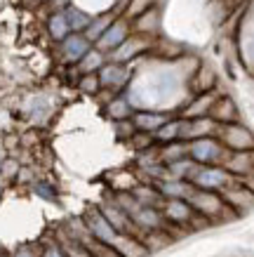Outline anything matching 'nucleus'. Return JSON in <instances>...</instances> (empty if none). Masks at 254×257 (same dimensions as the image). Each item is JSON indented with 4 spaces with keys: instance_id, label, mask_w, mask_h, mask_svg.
<instances>
[{
    "instance_id": "f257e3e1",
    "label": "nucleus",
    "mask_w": 254,
    "mask_h": 257,
    "mask_svg": "<svg viewBox=\"0 0 254 257\" xmlns=\"http://www.w3.org/2000/svg\"><path fill=\"white\" fill-rule=\"evenodd\" d=\"M235 177L223 165H198L195 175L191 177V184L200 191H214L221 194L226 187H231Z\"/></svg>"
},
{
    "instance_id": "f03ea898",
    "label": "nucleus",
    "mask_w": 254,
    "mask_h": 257,
    "mask_svg": "<svg viewBox=\"0 0 254 257\" xmlns=\"http://www.w3.org/2000/svg\"><path fill=\"white\" fill-rule=\"evenodd\" d=\"M228 151L221 147L216 137H205V140L188 142V158L198 165H223Z\"/></svg>"
},
{
    "instance_id": "7ed1b4c3",
    "label": "nucleus",
    "mask_w": 254,
    "mask_h": 257,
    "mask_svg": "<svg viewBox=\"0 0 254 257\" xmlns=\"http://www.w3.org/2000/svg\"><path fill=\"white\" fill-rule=\"evenodd\" d=\"M216 140L221 142V147L226 149V151H231V154H238V151H254V135L240 123L219 125Z\"/></svg>"
},
{
    "instance_id": "20e7f679",
    "label": "nucleus",
    "mask_w": 254,
    "mask_h": 257,
    "mask_svg": "<svg viewBox=\"0 0 254 257\" xmlns=\"http://www.w3.org/2000/svg\"><path fill=\"white\" fill-rule=\"evenodd\" d=\"M188 205L193 208V212H200L202 217L207 219H219L221 215H235V212L223 203V198L214 191H200V189H195L191 196H188Z\"/></svg>"
},
{
    "instance_id": "39448f33",
    "label": "nucleus",
    "mask_w": 254,
    "mask_h": 257,
    "mask_svg": "<svg viewBox=\"0 0 254 257\" xmlns=\"http://www.w3.org/2000/svg\"><path fill=\"white\" fill-rule=\"evenodd\" d=\"M219 123L209 116L202 118H181V130H179V142H195L205 137H216Z\"/></svg>"
},
{
    "instance_id": "423d86ee",
    "label": "nucleus",
    "mask_w": 254,
    "mask_h": 257,
    "mask_svg": "<svg viewBox=\"0 0 254 257\" xmlns=\"http://www.w3.org/2000/svg\"><path fill=\"white\" fill-rule=\"evenodd\" d=\"M219 196H221L223 203H226L235 215H245V212H249L254 208V194L245 187V184H240L238 179L233 182L231 187L223 189Z\"/></svg>"
},
{
    "instance_id": "0eeeda50",
    "label": "nucleus",
    "mask_w": 254,
    "mask_h": 257,
    "mask_svg": "<svg viewBox=\"0 0 254 257\" xmlns=\"http://www.w3.org/2000/svg\"><path fill=\"white\" fill-rule=\"evenodd\" d=\"M158 191L165 201H188V196L195 191V187L186 179H162L158 184Z\"/></svg>"
},
{
    "instance_id": "6e6552de",
    "label": "nucleus",
    "mask_w": 254,
    "mask_h": 257,
    "mask_svg": "<svg viewBox=\"0 0 254 257\" xmlns=\"http://www.w3.org/2000/svg\"><path fill=\"white\" fill-rule=\"evenodd\" d=\"M223 168L231 172L235 179H242L245 175L254 170V151H238V154H228L223 161Z\"/></svg>"
},
{
    "instance_id": "1a4fd4ad",
    "label": "nucleus",
    "mask_w": 254,
    "mask_h": 257,
    "mask_svg": "<svg viewBox=\"0 0 254 257\" xmlns=\"http://www.w3.org/2000/svg\"><path fill=\"white\" fill-rule=\"evenodd\" d=\"M169 118L160 111H137V113H132V125H134V130H144V133H158L162 125L167 123Z\"/></svg>"
},
{
    "instance_id": "9d476101",
    "label": "nucleus",
    "mask_w": 254,
    "mask_h": 257,
    "mask_svg": "<svg viewBox=\"0 0 254 257\" xmlns=\"http://www.w3.org/2000/svg\"><path fill=\"white\" fill-rule=\"evenodd\" d=\"M209 118L216 120L219 125H228V123H238V106L231 97H216L214 106L209 111Z\"/></svg>"
},
{
    "instance_id": "9b49d317",
    "label": "nucleus",
    "mask_w": 254,
    "mask_h": 257,
    "mask_svg": "<svg viewBox=\"0 0 254 257\" xmlns=\"http://www.w3.org/2000/svg\"><path fill=\"white\" fill-rule=\"evenodd\" d=\"M162 217H167L169 222H177V224H188L195 212L188 205V201H165L162 203Z\"/></svg>"
},
{
    "instance_id": "f8f14e48",
    "label": "nucleus",
    "mask_w": 254,
    "mask_h": 257,
    "mask_svg": "<svg viewBox=\"0 0 254 257\" xmlns=\"http://www.w3.org/2000/svg\"><path fill=\"white\" fill-rule=\"evenodd\" d=\"M64 57L66 62H80L90 52V40L83 33H71L69 38H64Z\"/></svg>"
},
{
    "instance_id": "ddd939ff",
    "label": "nucleus",
    "mask_w": 254,
    "mask_h": 257,
    "mask_svg": "<svg viewBox=\"0 0 254 257\" xmlns=\"http://www.w3.org/2000/svg\"><path fill=\"white\" fill-rule=\"evenodd\" d=\"M99 85L101 87H123L127 80H130V73L127 69H123L120 64H106L99 69Z\"/></svg>"
},
{
    "instance_id": "4468645a",
    "label": "nucleus",
    "mask_w": 254,
    "mask_h": 257,
    "mask_svg": "<svg viewBox=\"0 0 254 257\" xmlns=\"http://www.w3.org/2000/svg\"><path fill=\"white\" fill-rule=\"evenodd\" d=\"M125 38H127V24L125 22L111 24L106 31H104V36L97 40V43H99V52L101 50H113V52H116L118 47L125 43Z\"/></svg>"
},
{
    "instance_id": "2eb2a0df",
    "label": "nucleus",
    "mask_w": 254,
    "mask_h": 257,
    "mask_svg": "<svg viewBox=\"0 0 254 257\" xmlns=\"http://www.w3.org/2000/svg\"><path fill=\"white\" fill-rule=\"evenodd\" d=\"M216 97L214 94H200V97H195V99L188 104L184 109V116L181 118H202V116H209V111H212V106H214Z\"/></svg>"
},
{
    "instance_id": "dca6fc26",
    "label": "nucleus",
    "mask_w": 254,
    "mask_h": 257,
    "mask_svg": "<svg viewBox=\"0 0 254 257\" xmlns=\"http://www.w3.org/2000/svg\"><path fill=\"white\" fill-rule=\"evenodd\" d=\"M188 156V142H172V144H165L162 151L158 154L162 165H169L174 161H181V158Z\"/></svg>"
},
{
    "instance_id": "f3484780",
    "label": "nucleus",
    "mask_w": 254,
    "mask_h": 257,
    "mask_svg": "<svg viewBox=\"0 0 254 257\" xmlns=\"http://www.w3.org/2000/svg\"><path fill=\"white\" fill-rule=\"evenodd\" d=\"M50 111H52V106H50V99H47V97H43V94L31 97V101H29V116H31V120L43 123V120H47Z\"/></svg>"
},
{
    "instance_id": "a211bd4d",
    "label": "nucleus",
    "mask_w": 254,
    "mask_h": 257,
    "mask_svg": "<svg viewBox=\"0 0 254 257\" xmlns=\"http://www.w3.org/2000/svg\"><path fill=\"white\" fill-rule=\"evenodd\" d=\"M50 33H52L54 40H64L71 36V26H69V19L64 12H57V15L50 17Z\"/></svg>"
},
{
    "instance_id": "6ab92c4d",
    "label": "nucleus",
    "mask_w": 254,
    "mask_h": 257,
    "mask_svg": "<svg viewBox=\"0 0 254 257\" xmlns=\"http://www.w3.org/2000/svg\"><path fill=\"white\" fill-rule=\"evenodd\" d=\"M108 116L113 118V120H125V118H130L132 116V104L127 97H118V99H113L111 104H108Z\"/></svg>"
},
{
    "instance_id": "aec40b11",
    "label": "nucleus",
    "mask_w": 254,
    "mask_h": 257,
    "mask_svg": "<svg viewBox=\"0 0 254 257\" xmlns=\"http://www.w3.org/2000/svg\"><path fill=\"white\" fill-rule=\"evenodd\" d=\"M179 130H181V120H167L160 130L155 133V140L162 142V144H172V142H179Z\"/></svg>"
},
{
    "instance_id": "412c9836",
    "label": "nucleus",
    "mask_w": 254,
    "mask_h": 257,
    "mask_svg": "<svg viewBox=\"0 0 254 257\" xmlns=\"http://www.w3.org/2000/svg\"><path fill=\"white\" fill-rule=\"evenodd\" d=\"M101 66H104V55H101L99 50H90V52L80 59V71H83L85 76H90L92 71L101 69Z\"/></svg>"
},
{
    "instance_id": "4be33fe9",
    "label": "nucleus",
    "mask_w": 254,
    "mask_h": 257,
    "mask_svg": "<svg viewBox=\"0 0 254 257\" xmlns=\"http://www.w3.org/2000/svg\"><path fill=\"white\" fill-rule=\"evenodd\" d=\"M64 15H66V19H69L71 31L80 33L83 29H87V26H90V17L85 15V12H80V10H76V8H69Z\"/></svg>"
},
{
    "instance_id": "5701e85b",
    "label": "nucleus",
    "mask_w": 254,
    "mask_h": 257,
    "mask_svg": "<svg viewBox=\"0 0 254 257\" xmlns=\"http://www.w3.org/2000/svg\"><path fill=\"white\" fill-rule=\"evenodd\" d=\"M139 47H141V43H137V40H125L123 45H120L116 52H113V59H116V62H125V59H132Z\"/></svg>"
},
{
    "instance_id": "b1692460",
    "label": "nucleus",
    "mask_w": 254,
    "mask_h": 257,
    "mask_svg": "<svg viewBox=\"0 0 254 257\" xmlns=\"http://www.w3.org/2000/svg\"><path fill=\"white\" fill-rule=\"evenodd\" d=\"M108 26H111L108 17H99V19L90 22V26H87V40H99Z\"/></svg>"
},
{
    "instance_id": "393cba45",
    "label": "nucleus",
    "mask_w": 254,
    "mask_h": 257,
    "mask_svg": "<svg viewBox=\"0 0 254 257\" xmlns=\"http://www.w3.org/2000/svg\"><path fill=\"white\" fill-rule=\"evenodd\" d=\"M59 245L64 248L66 257H92L90 255V250L85 248V245H80L78 241H73V238H66V241H62Z\"/></svg>"
},
{
    "instance_id": "a878e982",
    "label": "nucleus",
    "mask_w": 254,
    "mask_h": 257,
    "mask_svg": "<svg viewBox=\"0 0 254 257\" xmlns=\"http://www.w3.org/2000/svg\"><path fill=\"white\" fill-rule=\"evenodd\" d=\"M40 257H66V252H64V248L57 241H50V243H45V245H43Z\"/></svg>"
},
{
    "instance_id": "bb28decb",
    "label": "nucleus",
    "mask_w": 254,
    "mask_h": 257,
    "mask_svg": "<svg viewBox=\"0 0 254 257\" xmlns=\"http://www.w3.org/2000/svg\"><path fill=\"white\" fill-rule=\"evenodd\" d=\"M99 78H97V76H92V73H90V76H85L83 80H80V90H83V92H97V90H99Z\"/></svg>"
},
{
    "instance_id": "cd10ccee",
    "label": "nucleus",
    "mask_w": 254,
    "mask_h": 257,
    "mask_svg": "<svg viewBox=\"0 0 254 257\" xmlns=\"http://www.w3.org/2000/svg\"><path fill=\"white\" fill-rule=\"evenodd\" d=\"M10 257H40V250H36L33 245H19Z\"/></svg>"
},
{
    "instance_id": "c85d7f7f",
    "label": "nucleus",
    "mask_w": 254,
    "mask_h": 257,
    "mask_svg": "<svg viewBox=\"0 0 254 257\" xmlns=\"http://www.w3.org/2000/svg\"><path fill=\"white\" fill-rule=\"evenodd\" d=\"M36 194L43 196V198H50V201H54V189L50 187V184H36Z\"/></svg>"
},
{
    "instance_id": "c756f323",
    "label": "nucleus",
    "mask_w": 254,
    "mask_h": 257,
    "mask_svg": "<svg viewBox=\"0 0 254 257\" xmlns=\"http://www.w3.org/2000/svg\"><path fill=\"white\" fill-rule=\"evenodd\" d=\"M238 182H240V184H245V187H247V189H249V191H252V194H254V170L249 172V175H245V177H242V179H238Z\"/></svg>"
},
{
    "instance_id": "7c9ffc66",
    "label": "nucleus",
    "mask_w": 254,
    "mask_h": 257,
    "mask_svg": "<svg viewBox=\"0 0 254 257\" xmlns=\"http://www.w3.org/2000/svg\"><path fill=\"white\" fill-rule=\"evenodd\" d=\"M134 3H137V5H132V8H130V12H132V15H137V12H139V10H141V8L146 10L148 5H151V0H134Z\"/></svg>"
},
{
    "instance_id": "2f4dec72",
    "label": "nucleus",
    "mask_w": 254,
    "mask_h": 257,
    "mask_svg": "<svg viewBox=\"0 0 254 257\" xmlns=\"http://www.w3.org/2000/svg\"><path fill=\"white\" fill-rule=\"evenodd\" d=\"M0 257H10V255H8V252H3V250H0Z\"/></svg>"
}]
</instances>
